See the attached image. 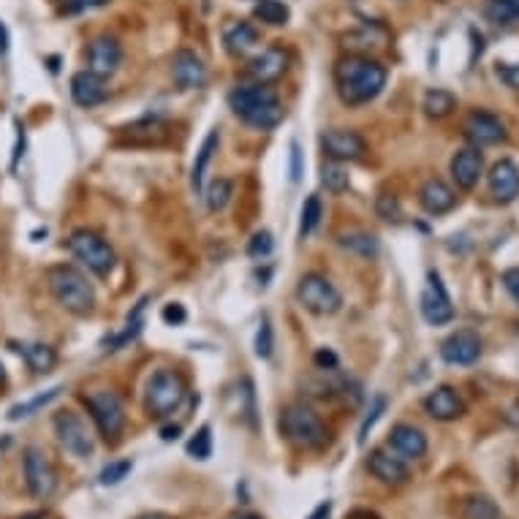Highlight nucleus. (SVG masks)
I'll use <instances>...</instances> for the list:
<instances>
[{
    "label": "nucleus",
    "mask_w": 519,
    "mask_h": 519,
    "mask_svg": "<svg viewBox=\"0 0 519 519\" xmlns=\"http://www.w3.org/2000/svg\"><path fill=\"white\" fill-rule=\"evenodd\" d=\"M495 74L500 77V82L511 90H519V63H500L495 69Z\"/></svg>",
    "instance_id": "45"
},
{
    "label": "nucleus",
    "mask_w": 519,
    "mask_h": 519,
    "mask_svg": "<svg viewBox=\"0 0 519 519\" xmlns=\"http://www.w3.org/2000/svg\"><path fill=\"white\" fill-rule=\"evenodd\" d=\"M389 446L402 459H422L427 454V435L419 427L400 422L389 433Z\"/></svg>",
    "instance_id": "22"
},
{
    "label": "nucleus",
    "mask_w": 519,
    "mask_h": 519,
    "mask_svg": "<svg viewBox=\"0 0 519 519\" xmlns=\"http://www.w3.org/2000/svg\"><path fill=\"white\" fill-rule=\"evenodd\" d=\"M376 215L381 218V221H400L402 218V207H400V201H397V196H392V193H381L378 199H376Z\"/></svg>",
    "instance_id": "42"
},
{
    "label": "nucleus",
    "mask_w": 519,
    "mask_h": 519,
    "mask_svg": "<svg viewBox=\"0 0 519 519\" xmlns=\"http://www.w3.org/2000/svg\"><path fill=\"white\" fill-rule=\"evenodd\" d=\"M462 519H503L500 506L487 495H468L462 500Z\"/></svg>",
    "instance_id": "31"
},
{
    "label": "nucleus",
    "mask_w": 519,
    "mask_h": 519,
    "mask_svg": "<svg viewBox=\"0 0 519 519\" xmlns=\"http://www.w3.org/2000/svg\"><path fill=\"white\" fill-rule=\"evenodd\" d=\"M172 77H174L177 87H182V90H201L207 85V79H210L204 61L191 49H180L172 58Z\"/></svg>",
    "instance_id": "17"
},
{
    "label": "nucleus",
    "mask_w": 519,
    "mask_h": 519,
    "mask_svg": "<svg viewBox=\"0 0 519 519\" xmlns=\"http://www.w3.org/2000/svg\"><path fill=\"white\" fill-rule=\"evenodd\" d=\"M52 427H55V435L61 441V446L77 457V459H87L93 457L95 451V441H93V433L87 427V422L79 417V413L74 410H61L55 413V422H52Z\"/></svg>",
    "instance_id": "8"
},
{
    "label": "nucleus",
    "mask_w": 519,
    "mask_h": 519,
    "mask_svg": "<svg viewBox=\"0 0 519 519\" xmlns=\"http://www.w3.org/2000/svg\"><path fill=\"white\" fill-rule=\"evenodd\" d=\"M425 410L427 417H433L435 422H454L465 413V400L459 397V392L454 386H435L427 397H425Z\"/></svg>",
    "instance_id": "18"
},
{
    "label": "nucleus",
    "mask_w": 519,
    "mask_h": 519,
    "mask_svg": "<svg viewBox=\"0 0 519 519\" xmlns=\"http://www.w3.org/2000/svg\"><path fill=\"white\" fill-rule=\"evenodd\" d=\"M337 245L353 255H361V258H373L378 253V239L368 231H351V234H340L337 237Z\"/></svg>",
    "instance_id": "33"
},
{
    "label": "nucleus",
    "mask_w": 519,
    "mask_h": 519,
    "mask_svg": "<svg viewBox=\"0 0 519 519\" xmlns=\"http://www.w3.org/2000/svg\"><path fill=\"white\" fill-rule=\"evenodd\" d=\"M123 63V46L112 36H98L87 46V71L109 79Z\"/></svg>",
    "instance_id": "13"
},
{
    "label": "nucleus",
    "mask_w": 519,
    "mask_h": 519,
    "mask_svg": "<svg viewBox=\"0 0 519 519\" xmlns=\"http://www.w3.org/2000/svg\"><path fill=\"white\" fill-rule=\"evenodd\" d=\"M335 87L343 103L361 107V103L378 98L386 87V69L370 58L348 55L335 66Z\"/></svg>",
    "instance_id": "1"
},
{
    "label": "nucleus",
    "mask_w": 519,
    "mask_h": 519,
    "mask_svg": "<svg viewBox=\"0 0 519 519\" xmlns=\"http://www.w3.org/2000/svg\"><path fill=\"white\" fill-rule=\"evenodd\" d=\"M185 400V381L174 370H155L144 389V408L152 419H166Z\"/></svg>",
    "instance_id": "4"
},
{
    "label": "nucleus",
    "mask_w": 519,
    "mask_h": 519,
    "mask_svg": "<svg viewBox=\"0 0 519 519\" xmlns=\"http://www.w3.org/2000/svg\"><path fill=\"white\" fill-rule=\"evenodd\" d=\"M272 250H275V239L270 231H255L247 242V255L253 258H267Z\"/></svg>",
    "instance_id": "44"
},
{
    "label": "nucleus",
    "mask_w": 519,
    "mask_h": 519,
    "mask_svg": "<svg viewBox=\"0 0 519 519\" xmlns=\"http://www.w3.org/2000/svg\"><path fill=\"white\" fill-rule=\"evenodd\" d=\"M503 422L514 430H519V397L508 402V408L503 410Z\"/></svg>",
    "instance_id": "50"
},
{
    "label": "nucleus",
    "mask_w": 519,
    "mask_h": 519,
    "mask_svg": "<svg viewBox=\"0 0 519 519\" xmlns=\"http://www.w3.org/2000/svg\"><path fill=\"white\" fill-rule=\"evenodd\" d=\"M484 17L492 25H514L519 20V0H487Z\"/></svg>",
    "instance_id": "36"
},
{
    "label": "nucleus",
    "mask_w": 519,
    "mask_h": 519,
    "mask_svg": "<svg viewBox=\"0 0 519 519\" xmlns=\"http://www.w3.org/2000/svg\"><path fill=\"white\" fill-rule=\"evenodd\" d=\"M288 69V55L280 46H267L264 52H258L255 58L247 61V77L255 85H272L278 82Z\"/></svg>",
    "instance_id": "15"
},
{
    "label": "nucleus",
    "mask_w": 519,
    "mask_h": 519,
    "mask_svg": "<svg viewBox=\"0 0 519 519\" xmlns=\"http://www.w3.org/2000/svg\"><path fill=\"white\" fill-rule=\"evenodd\" d=\"M368 471H370L378 482L392 484V487L405 484V482L410 479V471H408L405 459H402L400 454H389V451H384V449L370 451V457H368Z\"/></svg>",
    "instance_id": "20"
},
{
    "label": "nucleus",
    "mask_w": 519,
    "mask_h": 519,
    "mask_svg": "<svg viewBox=\"0 0 519 519\" xmlns=\"http://www.w3.org/2000/svg\"><path fill=\"white\" fill-rule=\"evenodd\" d=\"M188 454L193 457V459H199V462H204V459H210L213 457V430L210 427H199L196 430V435L188 441Z\"/></svg>",
    "instance_id": "40"
},
{
    "label": "nucleus",
    "mask_w": 519,
    "mask_h": 519,
    "mask_svg": "<svg viewBox=\"0 0 519 519\" xmlns=\"http://www.w3.org/2000/svg\"><path fill=\"white\" fill-rule=\"evenodd\" d=\"M441 4H443V0H441Z\"/></svg>",
    "instance_id": "59"
},
{
    "label": "nucleus",
    "mask_w": 519,
    "mask_h": 519,
    "mask_svg": "<svg viewBox=\"0 0 519 519\" xmlns=\"http://www.w3.org/2000/svg\"><path fill=\"white\" fill-rule=\"evenodd\" d=\"M487 182H490V196L498 204H511L519 196V169H516V164L508 161V158L498 161L490 169Z\"/></svg>",
    "instance_id": "21"
},
{
    "label": "nucleus",
    "mask_w": 519,
    "mask_h": 519,
    "mask_svg": "<svg viewBox=\"0 0 519 519\" xmlns=\"http://www.w3.org/2000/svg\"><path fill=\"white\" fill-rule=\"evenodd\" d=\"M272 348H275L272 324H270V319L264 316V319H262V324H258V332H255V356L270 359V356H272Z\"/></svg>",
    "instance_id": "43"
},
{
    "label": "nucleus",
    "mask_w": 519,
    "mask_h": 519,
    "mask_svg": "<svg viewBox=\"0 0 519 519\" xmlns=\"http://www.w3.org/2000/svg\"><path fill=\"white\" fill-rule=\"evenodd\" d=\"M131 471H134V462H131V459H118V462H109L107 468H103V471L98 474V482H101L103 487H115V484H120L123 479H128Z\"/></svg>",
    "instance_id": "41"
},
{
    "label": "nucleus",
    "mask_w": 519,
    "mask_h": 519,
    "mask_svg": "<svg viewBox=\"0 0 519 519\" xmlns=\"http://www.w3.org/2000/svg\"><path fill=\"white\" fill-rule=\"evenodd\" d=\"M9 49V33L4 28V22H0V52H6Z\"/></svg>",
    "instance_id": "56"
},
{
    "label": "nucleus",
    "mask_w": 519,
    "mask_h": 519,
    "mask_svg": "<svg viewBox=\"0 0 519 519\" xmlns=\"http://www.w3.org/2000/svg\"><path fill=\"white\" fill-rule=\"evenodd\" d=\"M103 4H109V0H69V4H66V12L77 14V12L95 9V6H103Z\"/></svg>",
    "instance_id": "49"
},
{
    "label": "nucleus",
    "mask_w": 519,
    "mask_h": 519,
    "mask_svg": "<svg viewBox=\"0 0 519 519\" xmlns=\"http://www.w3.org/2000/svg\"><path fill=\"white\" fill-rule=\"evenodd\" d=\"M321 215H324V207H321V199L313 193V196H307L304 207H302V221H299V234L302 237H310L319 223H321Z\"/></svg>",
    "instance_id": "37"
},
{
    "label": "nucleus",
    "mask_w": 519,
    "mask_h": 519,
    "mask_svg": "<svg viewBox=\"0 0 519 519\" xmlns=\"http://www.w3.org/2000/svg\"><path fill=\"white\" fill-rule=\"evenodd\" d=\"M422 109L427 112V118L433 120H443L449 118L454 109H457V98L449 93V90H441V87H433L425 93V103H422Z\"/></svg>",
    "instance_id": "32"
},
{
    "label": "nucleus",
    "mask_w": 519,
    "mask_h": 519,
    "mask_svg": "<svg viewBox=\"0 0 519 519\" xmlns=\"http://www.w3.org/2000/svg\"><path fill=\"white\" fill-rule=\"evenodd\" d=\"M462 131H465V136H468V142H474V147H490V144H500L506 139L503 120L492 112H484V109H476L465 118Z\"/></svg>",
    "instance_id": "14"
},
{
    "label": "nucleus",
    "mask_w": 519,
    "mask_h": 519,
    "mask_svg": "<svg viewBox=\"0 0 519 519\" xmlns=\"http://www.w3.org/2000/svg\"><path fill=\"white\" fill-rule=\"evenodd\" d=\"M180 433H182L180 425H174V427H161V438H164V441H177Z\"/></svg>",
    "instance_id": "53"
},
{
    "label": "nucleus",
    "mask_w": 519,
    "mask_h": 519,
    "mask_svg": "<svg viewBox=\"0 0 519 519\" xmlns=\"http://www.w3.org/2000/svg\"><path fill=\"white\" fill-rule=\"evenodd\" d=\"M164 321L172 324V327H174V324H182V321H185V307H182L180 302L166 304V307H164Z\"/></svg>",
    "instance_id": "46"
},
{
    "label": "nucleus",
    "mask_w": 519,
    "mask_h": 519,
    "mask_svg": "<svg viewBox=\"0 0 519 519\" xmlns=\"http://www.w3.org/2000/svg\"><path fill=\"white\" fill-rule=\"evenodd\" d=\"M237 519H258V516H237Z\"/></svg>",
    "instance_id": "58"
},
{
    "label": "nucleus",
    "mask_w": 519,
    "mask_h": 519,
    "mask_svg": "<svg viewBox=\"0 0 519 519\" xmlns=\"http://www.w3.org/2000/svg\"><path fill=\"white\" fill-rule=\"evenodd\" d=\"M231 196H234V185L226 177H218L210 182V188H204V201H207V210L210 213H223L231 201Z\"/></svg>",
    "instance_id": "34"
},
{
    "label": "nucleus",
    "mask_w": 519,
    "mask_h": 519,
    "mask_svg": "<svg viewBox=\"0 0 519 519\" xmlns=\"http://www.w3.org/2000/svg\"><path fill=\"white\" fill-rule=\"evenodd\" d=\"M136 519H174V516H169L164 511H147V514H139Z\"/></svg>",
    "instance_id": "55"
},
{
    "label": "nucleus",
    "mask_w": 519,
    "mask_h": 519,
    "mask_svg": "<svg viewBox=\"0 0 519 519\" xmlns=\"http://www.w3.org/2000/svg\"><path fill=\"white\" fill-rule=\"evenodd\" d=\"M6 384V368H4V361H0V386Z\"/></svg>",
    "instance_id": "57"
},
{
    "label": "nucleus",
    "mask_w": 519,
    "mask_h": 519,
    "mask_svg": "<svg viewBox=\"0 0 519 519\" xmlns=\"http://www.w3.org/2000/svg\"><path fill=\"white\" fill-rule=\"evenodd\" d=\"M419 204L427 215H446L449 210H454L457 204V193L438 177L427 180L422 188H419Z\"/></svg>",
    "instance_id": "23"
},
{
    "label": "nucleus",
    "mask_w": 519,
    "mask_h": 519,
    "mask_svg": "<svg viewBox=\"0 0 519 519\" xmlns=\"http://www.w3.org/2000/svg\"><path fill=\"white\" fill-rule=\"evenodd\" d=\"M144 307H147V299H142V302L131 310L120 332H112L107 340H103V348H107V351H120V348H126L131 340H136L139 332H142V327H144Z\"/></svg>",
    "instance_id": "27"
},
{
    "label": "nucleus",
    "mask_w": 519,
    "mask_h": 519,
    "mask_svg": "<svg viewBox=\"0 0 519 519\" xmlns=\"http://www.w3.org/2000/svg\"><path fill=\"white\" fill-rule=\"evenodd\" d=\"M348 519H381L378 514H373V511H351L348 514Z\"/></svg>",
    "instance_id": "54"
},
{
    "label": "nucleus",
    "mask_w": 519,
    "mask_h": 519,
    "mask_svg": "<svg viewBox=\"0 0 519 519\" xmlns=\"http://www.w3.org/2000/svg\"><path fill=\"white\" fill-rule=\"evenodd\" d=\"M419 307H422L425 321L433 324V327H443V324L454 321V304H451V299L446 294V286H443V280H441L438 272H430L427 275V286L422 291Z\"/></svg>",
    "instance_id": "10"
},
{
    "label": "nucleus",
    "mask_w": 519,
    "mask_h": 519,
    "mask_svg": "<svg viewBox=\"0 0 519 519\" xmlns=\"http://www.w3.org/2000/svg\"><path fill=\"white\" fill-rule=\"evenodd\" d=\"M218 144H221V134L218 131H210L204 136L199 152H196V161H193V169H191V185H193V193L201 196L204 193V180H207V169H210L215 152H218Z\"/></svg>",
    "instance_id": "26"
},
{
    "label": "nucleus",
    "mask_w": 519,
    "mask_h": 519,
    "mask_svg": "<svg viewBox=\"0 0 519 519\" xmlns=\"http://www.w3.org/2000/svg\"><path fill=\"white\" fill-rule=\"evenodd\" d=\"M321 182H324V188H327L329 193H343V191H348V185H351V174H348V169H345L343 164L329 161V164H324V169H321Z\"/></svg>",
    "instance_id": "38"
},
{
    "label": "nucleus",
    "mask_w": 519,
    "mask_h": 519,
    "mask_svg": "<svg viewBox=\"0 0 519 519\" xmlns=\"http://www.w3.org/2000/svg\"><path fill=\"white\" fill-rule=\"evenodd\" d=\"M321 144H324L327 158L337 161V164L359 161V158H365V152H368L365 136L351 131V128H332V131H327Z\"/></svg>",
    "instance_id": "11"
},
{
    "label": "nucleus",
    "mask_w": 519,
    "mask_h": 519,
    "mask_svg": "<svg viewBox=\"0 0 519 519\" xmlns=\"http://www.w3.org/2000/svg\"><path fill=\"white\" fill-rule=\"evenodd\" d=\"M126 136L131 144H161L169 136V126L158 118H152V120H142L126 128Z\"/></svg>",
    "instance_id": "29"
},
{
    "label": "nucleus",
    "mask_w": 519,
    "mask_h": 519,
    "mask_svg": "<svg viewBox=\"0 0 519 519\" xmlns=\"http://www.w3.org/2000/svg\"><path fill=\"white\" fill-rule=\"evenodd\" d=\"M316 365L321 370H335L337 368V356L329 348H321V351H316Z\"/></svg>",
    "instance_id": "48"
},
{
    "label": "nucleus",
    "mask_w": 519,
    "mask_h": 519,
    "mask_svg": "<svg viewBox=\"0 0 519 519\" xmlns=\"http://www.w3.org/2000/svg\"><path fill=\"white\" fill-rule=\"evenodd\" d=\"M386 405H389L386 394H376V397L370 400V410L365 413V419H361V425H359V443H365V441H368L370 430H373V427H376V422L384 417Z\"/></svg>",
    "instance_id": "39"
},
{
    "label": "nucleus",
    "mask_w": 519,
    "mask_h": 519,
    "mask_svg": "<svg viewBox=\"0 0 519 519\" xmlns=\"http://www.w3.org/2000/svg\"><path fill=\"white\" fill-rule=\"evenodd\" d=\"M329 514H332V503H329V500H324V503H321L313 514H310L307 519H329Z\"/></svg>",
    "instance_id": "52"
},
{
    "label": "nucleus",
    "mask_w": 519,
    "mask_h": 519,
    "mask_svg": "<svg viewBox=\"0 0 519 519\" xmlns=\"http://www.w3.org/2000/svg\"><path fill=\"white\" fill-rule=\"evenodd\" d=\"M223 44L231 55H247V52L258 44V30L250 22H231L223 30Z\"/></svg>",
    "instance_id": "28"
},
{
    "label": "nucleus",
    "mask_w": 519,
    "mask_h": 519,
    "mask_svg": "<svg viewBox=\"0 0 519 519\" xmlns=\"http://www.w3.org/2000/svg\"><path fill=\"white\" fill-rule=\"evenodd\" d=\"M482 356V337L474 329H459L441 343V359L446 365L468 368Z\"/></svg>",
    "instance_id": "12"
},
{
    "label": "nucleus",
    "mask_w": 519,
    "mask_h": 519,
    "mask_svg": "<svg viewBox=\"0 0 519 519\" xmlns=\"http://www.w3.org/2000/svg\"><path fill=\"white\" fill-rule=\"evenodd\" d=\"M299 174H302V166H299V147H296V142H294V144H291V180L296 182Z\"/></svg>",
    "instance_id": "51"
},
{
    "label": "nucleus",
    "mask_w": 519,
    "mask_h": 519,
    "mask_svg": "<svg viewBox=\"0 0 519 519\" xmlns=\"http://www.w3.org/2000/svg\"><path fill=\"white\" fill-rule=\"evenodd\" d=\"M46 286L69 313L74 316H90L95 307V288L87 280V275L71 264H55L46 270Z\"/></svg>",
    "instance_id": "2"
},
{
    "label": "nucleus",
    "mask_w": 519,
    "mask_h": 519,
    "mask_svg": "<svg viewBox=\"0 0 519 519\" xmlns=\"http://www.w3.org/2000/svg\"><path fill=\"white\" fill-rule=\"evenodd\" d=\"M22 468H25V484L30 490L33 498L38 500H49L58 490V474L52 468V462L46 459V454L38 446H28L25 457H22Z\"/></svg>",
    "instance_id": "9"
},
{
    "label": "nucleus",
    "mask_w": 519,
    "mask_h": 519,
    "mask_svg": "<svg viewBox=\"0 0 519 519\" xmlns=\"http://www.w3.org/2000/svg\"><path fill=\"white\" fill-rule=\"evenodd\" d=\"M503 286H506V291L519 302V267H511V270L503 272Z\"/></svg>",
    "instance_id": "47"
},
{
    "label": "nucleus",
    "mask_w": 519,
    "mask_h": 519,
    "mask_svg": "<svg viewBox=\"0 0 519 519\" xmlns=\"http://www.w3.org/2000/svg\"><path fill=\"white\" fill-rule=\"evenodd\" d=\"M280 433L299 449H321L327 443V427L321 417L304 402H291L280 410Z\"/></svg>",
    "instance_id": "3"
},
{
    "label": "nucleus",
    "mask_w": 519,
    "mask_h": 519,
    "mask_svg": "<svg viewBox=\"0 0 519 519\" xmlns=\"http://www.w3.org/2000/svg\"><path fill=\"white\" fill-rule=\"evenodd\" d=\"M61 392H63V386H52V389H46V392L33 394L30 400H22V402L12 405V408H9V419H12V422H20V419L33 417V413H38L41 408H46L52 400H58Z\"/></svg>",
    "instance_id": "30"
},
{
    "label": "nucleus",
    "mask_w": 519,
    "mask_h": 519,
    "mask_svg": "<svg viewBox=\"0 0 519 519\" xmlns=\"http://www.w3.org/2000/svg\"><path fill=\"white\" fill-rule=\"evenodd\" d=\"M484 174V155L479 147H462L454 158H451V177L457 188L462 191H474Z\"/></svg>",
    "instance_id": "16"
},
{
    "label": "nucleus",
    "mask_w": 519,
    "mask_h": 519,
    "mask_svg": "<svg viewBox=\"0 0 519 519\" xmlns=\"http://www.w3.org/2000/svg\"><path fill=\"white\" fill-rule=\"evenodd\" d=\"M85 405L90 410L93 422L98 425L101 435L107 438H118L126 427V408L120 402V397L109 389H95L90 394H85Z\"/></svg>",
    "instance_id": "7"
},
{
    "label": "nucleus",
    "mask_w": 519,
    "mask_h": 519,
    "mask_svg": "<svg viewBox=\"0 0 519 519\" xmlns=\"http://www.w3.org/2000/svg\"><path fill=\"white\" fill-rule=\"evenodd\" d=\"M12 348L17 353H22V359L28 361V368L38 376L52 373L58 365V351L52 345H46V343H12Z\"/></svg>",
    "instance_id": "24"
},
{
    "label": "nucleus",
    "mask_w": 519,
    "mask_h": 519,
    "mask_svg": "<svg viewBox=\"0 0 519 519\" xmlns=\"http://www.w3.org/2000/svg\"><path fill=\"white\" fill-rule=\"evenodd\" d=\"M69 250L77 262H82L93 275H109L115 270L118 255L112 250V245L103 239L101 234L90 231V229H77L69 237Z\"/></svg>",
    "instance_id": "5"
},
{
    "label": "nucleus",
    "mask_w": 519,
    "mask_h": 519,
    "mask_svg": "<svg viewBox=\"0 0 519 519\" xmlns=\"http://www.w3.org/2000/svg\"><path fill=\"white\" fill-rule=\"evenodd\" d=\"M296 299L299 304L313 316H335L343 307V296L335 288V283L321 272H307L296 283Z\"/></svg>",
    "instance_id": "6"
},
{
    "label": "nucleus",
    "mask_w": 519,
    "mask_h": 519,
    "mask_svg": "<svg viewBox=\"0 0 519 519\" xmlns=\"http://www.w3.org/2000/svg\"><path fill=\"white\" fill-rule=\"evenodd\" d=\"M283 118H286V109H283V103L278 101V95L239 115L242 123H247L250 128H258V131H272V128H278L283 123Z\"/></svg>",
    "instance_id": "25"
},
{
    "label": "nucleus",
    "mask_w": 519,
    "mask_h": 519,
    "mask_svg": "<svg viewBox=\"0 0 519 519\" xmlns=\"http://www.w3.org/2000/svg\"><path fill=\"white\" fill-rule=\"evenodd\" d=\"M253 14H255V20H262L264 25H272V28H280L291 20V9L283 4V0H258Z\"/></svg>",
    "instance_id": "35"
},
{
    "label": "nucleus",
    "mask_w": 519,
    "mask_h": 519,
    "mask_svg": "<svg viewBox=\"0 0 519 519\" xmlns=\"http://www.w3.org/2000/svg\"><path fill=\"white\" fill-rule=\"evenodd\" d=\"M71 98L74 103H79L82 109H93L101 107L103 101H109V87L107 79L93 74V71H79L71 77Z\"/></svg>",
    "instance_id": "19"
}]
</instances>
